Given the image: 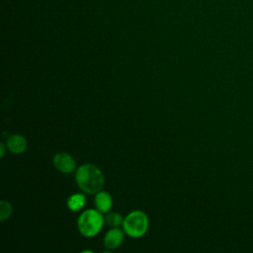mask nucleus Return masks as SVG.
<instances>
[{"mask_svg": "<svg viewBox=\"0 0 253 253\" xmlns=\"http://www.w3.org/2000/svg\"><path fill=\"white\" fill-rule=\"evenodd\" d=\"M7 147L12 153H22L27 148V140L20 134H12L7 139Z\"/></svg>", "mask_w": 253, "mask_h": 253, "instance_id": "obj_6", "label": "nucleus"}, {"mask_svg": "<svg viewBox=\"0 0 253 253\" xmlns=\"http://www.w3.org/2000/svg\"><path fill=\"white\" fill-rule=\"evenodd\" d=\"M126 233L130 237H140L145 234L148 228V217L141 211L129 212L123 221Z\"/></svg>", "mask_w": 253, "mask_h": 253, "instance_id": "obj_3", "label": "nucleus"}, {"mask_svg": "<svg viewBox=\"0 0 253 253\" xmlns=\"http://www.w3.org/2000/svg\"><path fill=\"white\" fill-rule=\"evenodd\" d=\"M12 213V206L6 201L0 202V220L4 221Z\"/></svg>", "mask_w": 253, "mask_h": 253, "instance_id": "obj_10", "label": "nucleus"}, {"mask_svg": "<svg viewBox=\"0 0 253 253\" xmlns=\"http://www.w3.org/2000/svg\"><path fill=\"white\" fill-rule=\"evenodd\" d=\"M0 150H1V157L4 156L5 154V146H4V143H0Z\"/></svg>", "mask_w": 253, "mask_h": 253, "instance_id": "obj_11", "label": "nucleus"}, {"mask_svg": "<svg viewBox=\"0 0 253 253\" xmlns=\"http://www.w3.org/2000/svg\"><path fill=\"white\" fill-rule=\"evenodd\" d=\"M75 179L79 188L88 194L100 192L105 182L101 170L90 163L83 164L78 168Z\"/></svg>", "mask_w": 253, "mask_h": 253, "instance_id": "obj_1", "label": "nucleus"}, {"mask_svg": "<svg viewBox=\"0 0 253 253\" xmlns=\"http://www.w3.org/2000/svg\"><path fill=\"white\" fill-rule=\"evenodd\" d=\"M53 164L56 169L63 173H71L75 169V161L66 152H58L53 157Z\"/></svg>", "mask_w": 253, "mask_h": 253, "instance_id": "obj_4", "label": "nucleus"}, {"mask_svg": "<svg viewBox=\"0 0 253 253\" xmlns=\"http://www.w3.org/2000/svg\"><path fill=\"white\" fill-rule=\"evenodd\" d=\"M112 198L107 192H98L95 197V205L101 212H107L112 207Z\"/></svg>", "mask_w": 253, "mask_h": 253, "instance_id": "obj_7", "label": "nucleus"}, {"mask_svg": "<svg viewBox=\"0 0 253 253\" xmlns=\"http://www.w3.org/2000/svg\"><path fill=\"white\" fill-rule=\"evenodd\" d=\"M104 218L100 211L93 209L85 211L78 218V228L81 234L86 237H92L98 234L103 226Z\"/></svg>", "mask_w": 253, "mask_h": 253, "instance_id": "obj_2", "label": "nucleus"}, {"mask_svg": "<svg viewBox=\"0 0 253 253\" xmlns=\"http://www.w3.org/2000/svg\"><path fill=\"white\" fill-rule=\"evenodd\" d=\"M124 240V233L119 228H113L110 229L104 238V244L105 247L108 249H116L118 248Z\"/></svg>", "mask_w": 253, "mask_h": 253, "instance_id": "obj_5", "label": "nucleus"}, {"mask_svg": "<svg viewBox=\"0 0 253 253\" xmlns=\"http://www.w3.org/2000/svg\"><path fill=\"white\" fill-rule=\"evenodd\" d=\"M123 221L124 219L122 215L119 214L118 212H110L106 216V222L110 226H114V227L119 226L121 223H123Z\"/></svg>", "mask_w": 253, "mask_h": 253, "instance_id": "obj_9", "label": "nucleus"}, {"mask_svg": "<svg viewBox=\"0 0 253 253\" xmlns=\"http://www.w3.org/2000/svg\"><path fill=\"white\" fill-rule=\"evenodd\" d=\"M86 203V198L82 194H74L67 200V207L69 210L76 211L81 210Z\"/></svg>", "mask_w": 253, "mask_h": 253, "instance_id": "obj_8", "label": "nucleus"}]
</instances>
